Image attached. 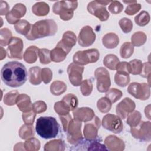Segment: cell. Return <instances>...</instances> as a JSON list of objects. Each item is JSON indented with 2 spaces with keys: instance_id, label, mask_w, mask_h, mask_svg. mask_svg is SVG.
Segmentation results:
<instances>
[{
  "instance_id": "26",
  "label": "cell",
  "mask_w": 151,
  "mask_h": 151,
  "mask_svg": "<svg viewBox=\"0 0 151 151\" xmlns=\"http://www.w3.org/2000/svg\"><path fill=\"white\" fill-rule=\"evenodd\" d=\"M32 11L37 16H45L50 12V6L45 2H38L32 6Z\"/></svg>"
},
{
  "instance_id": "20",
  "label": "cell",
  "mask_w": 151,
  "mask_h": 151,
  "mask_svg": "<svg viewBox=\"0 0 151 151\" xmlns=\"http://www.w3.org/2000/svg\"><path fill=\"white\" fill-rule=\"evenodd\" d=\"M104 143L107 149L110 151H122L125 148L124 142L114 135L107 136L104 139Z\"/></svg>"
},
{
  "instance_id": "27",
  "label": "cell",
  "mask_w": 151,
  "mask_h": 151,
  "mask_svg": "<svg viewBox=\"0 0 151 151\" xmlns=\"http://www.w3.org/2000/svg\"><path fill=\"white\" fill-rule=\"evenodd\" d=\"M41 69L40 67L35 66L29 69V81L32 85H39L42 81L41 76Z\"/></svg>"
},
{
  "instance_id": "21",
  "label": "cell",
  "mask_w": 151,
  "mask_h": 151,
  "mask_svg": "<svg viewBox=\"0 0 151 151\" xmlns=\"http://www.w3.org/2000/svg\"><path fill=\"white\" fill-rule=\"evenodd\" d=\"M16 104L20 111L23 113L32 110V103L30 97L26 94H19L17 99Z\"/></svg>"
},
{
  "instance_id": "31",
  "label": "cell",
  "mask_w": 151,
  "mask_h": 151,
  "mask_svg": "<svg viewBox=\"0 0 151 151\" xmlns=\"http://www.w3.org/2000/svg\"><path fill=\"white\" fill-rule=\"evenodd\" d=\"M18 134L21 139L24 140L32 137L35 134L34 127L30 124H23L19 130Z\"/></svg>"
},
{
  "instance_id": "36",
  "label": "cell",
  "mask_w": 151,
  "mask_h": 151,
  "mask_svg": "<svg viewBox=\"0 0 151 151\" xmlns=\"http://www.w3.org/2000/svg\"><path fill=\"white\" fill-rule=\"evenodd\" d=\"M134 52V46L130 42L123 43L120 49V55L123 58H129Z\"/></svg>"
},
{
  "instance_id": "29",
  "label": "cell",
  "mask_w": 151,
  "mask_h": 151,
  "mask_svg": "<svg viewBox=\"0 0 151 151\" xmlns=\"http://www.w3.org/2000/svg\"><path fill=\"white\" fill-rule=\"evenodd\" d=\"M67 90V85L62 81L56 80L50 86V92L54 96H60Z\"/></svg>"
},
{
  "instance_id": "40",
  "label": "cell",
  "mask_w": 151,
  "mask_h": 151,
  "mask_svg": "<svg viewBox=\"0 0 151 151\" xmlns=\"http://www.w3.org/2000/svg\"><path fill=\"white\" fill-rule=\"evenodd\" d=\"M12 32L8 28H4L0 30V44L6 46L9 44L12 39Z\"/></svg>"
},
{
  "instance_id": "33",
  "label": "cell",
  "mask_w": 151,
  "mask_h": 151,
  "mask_svg": "<svg viewBox=\"0 0 151 151\" xmlns=\"http://www.w3.org/2000/svg\"><path fill=\"white\" fill-rule=\"evenodd\" d=\"M147 40V36L142 31L134 32L131 37V43L133 46L140 47L145 44Z\"/></svg>"
},
{
  "instance_id": "43",
  "label": "cell",
  "mask_w": 151,
  "mask_h": 151,
  "mask_svg": "<svg viewBox=\"0 0 151 151\" xmlns=\"http://www.w3.org/2000/svg\"><path fill=\"white\" fill-rule=\"evenodd\" d=\"M17 90H13L7 93L4 97V103L7 106H14L16 104L17 99L19 95Z\"/></svg>"
},
{
  "instance_id": "47",
  "label": "cell",
  "mask_w": 151,
  "mask_h": 151,
  "mask_svg": "<svg viewBox=\"0 0 151 151\" xmlns=\"http://www.w3.org/2000/svg\"><path fill=\"white\" fill-rule=\"evenodd\" d=\"M40 61L42 64H48L51 63L50 51L47 48H40L38 51Z\"/></svg>"
},
{
  "instance_id": "53",
  "label": "cell",
  "mask_w": 151,
  "mask_h": 151,
  "mask_svg": "<svg viewBox=\"0 0 151 151\" xmlns=\"http://www.w3.org/2000/svg\"><path fill=\"white\" fill-rule=\"evenodd\" d=\"M140 75L144 78H147L148 81H149L150 77V63L149 61L143 63V68Z\"/></svg>"
},
{
  "instance_id": "28",
  "label": "cell",
  "mask_w": 151,
  "mask_h": 151,
  "mask_svg": "<svg viewBox=\"0 0 151 151\" xmlns=\"http://www.w3.org/2000/svg\"><path fill=\"white\" fill-rule=\"evenodd\" d=\"M31 26L32 25L28 21L21 19L14 25V28L18 33L26 37L29 33Z\"/></svg>"
},
{
  "instance_id": "17",
  "label": "cell",
  "mask_w": 151,
  "mask_h": 151,
  "mask_svg": "<svg viewBox=\"0 0 151 151\" xmlns=\"http://www.w3.org/2000/svg\"><path fill=\"white\" fill-rule=\"evenodd\" d=\"M27 11L25 5L21 3L16 4L6 15V19L10 24H15L21 18L23 17Z\"/></svg>"
},
{
  "instance_id": "22",
  "label": "cell",
  "mask_w": 151,
  "mask_h": 151,
  "mask_svg": "<svg viewBox=\"0 0 151 151\" xmlns=\"http://www.w3.org/2000/svg\"><path fill=\"white\" fill-rule=\"evenodd\" d=\"M102 44L106 48L113 49L119 45V38L115 33H107L102 38Z\"/></svg>"
},
{
  "instance_id": "41",
  "label": "cell",
  "mask_w": 151,
  "mask_h": 151,
  "mask_svg": "<svg viewBox=\"0 0 151 151\" xmlns=\"http://www.w3.org/2000/svg\"><path fill=\"white\" fill-rule=\"evenodd\" d=\"M129 64L130 74H132L133 75L140 74L143 68V63L141 60L133 59L129 63Z\"/></svg>"
},
{
  "instance_id": "2",
  "label": "cell",
  "mask_w": 151,
  "mask_h": 151,
  "mask_svg": "<svg viewBox=\"0 0 151 151\" xmlns=\"http://www.w3.org/2000/svg\"><path fill=\"white\" fill-rule=\"evenodd\" d=\"M57 31V25L51 19L38 21L31 26V28L25 37L30 41L46 37L53 36Z\"/></svg>"
},
{
  "instance_id": "35",
  "label": "cell",
  "mask_w": 151,
  "mask_h": 151,
  "mask_svg": "<svg viewBox=\"0 0 151 151\" xmlns=\"http://www.w3.org/2000/svg\"><path fill=\"white\" fill-rule=\"evenodd\" d=\"M111 102L106 97L100 98L97 102L98 110L102 113H108L111 109Z\"/></svg>"
},
{
  "instance_id": "44",
  "label": "cell",
  "mask_w": 151,
  "mask_h": 151,
  "mask_svg": "<svg viewBox=\"0 0 151 151\" xmlns=\"http://www.w3.org/2000/svg\"><path fill=\"white\" fill-rule=\"evenodd\" d=\"M80 91L83 96H88L93 91V83L90 79L83 80L80 84Z\"/></svg>"
},
{
  "instance_id": "45",
  "label": "cell",
  "mask_w": 151,
  "mask_h": 151,
  "mask_svg": "<svg viewBox=\"0 0 151 151\" xmlns=\"http://www.w3.org/2000/svg\"><path fill=\"white\" fill-rule=\"evenodd\" d=\"M54 109L55 111L59 116H64L68 114L70 111V109L62 100L55 103Z\"/></svg>"
},
{
  "instance_id": "50",
  "label": "cell",
  "mask_w": 151,
  "mask_h": 151,
  "mask_svg": "<svg viewBox=\"0 0 151 151\" xmlns=\"http://www.w3.org/2000/svg\"><path fill=\"white\" fill-rule=\"evenodd\" d=\"M141 9V4L136 2L129 4L124 10V12L129 15H133L137 13Z\"/></svg>"
},
{
  "instance_id": "34",
  "label": "cell",
  "mask_w": 151,
  "mask_h": 151,
  "mask_svg": "<svg viewBox=\"0 0 151 151\" xmlns=\"http://www.w3.org/2000/svg\"><path fill=\"white\" fill-rule=\"evenodd\" d=\"M62 101L70 109V111L74 110L78 105V98L73 94L69 93L66 94L63 97Z\"/></svg>"
},
{
  "instance_id": "55",
  "label": "cell",
  "mask_w": 151,
  "mask_h": 151,
  "mask_svg": "<svg viewBox=\"0 0 151 151\" xmlns=\"http://www.w3.org/2000/svg\"><path fill=\"white\" fill-rule=\"evenodd\" d=\"M116 70L118 72H123V73L130 74L129 63H127L125 61H123L120 63L119 62L117 65Z\"/></svg>"
},
{
  "instance_id": "6",
  "label": "cell",
  "mask_w": 151,
  "mask_h": 151,
  "mask_svg": "<svg viewBox=\"0 0 151 151\" xmlns=\"http://www.w3.org/2000/svg\"><path fill=\"white\" fill-rule=\"evenodd\" d=\"M130 133L134 138L140 141L149 142L151 140L150 122L140 121L136 126L131 127Z\"/></svg>"
},
{
  "instance_id": "48",
  "label": "cell",
  "mask_w": 151,
  "mask_h": 151,
  "mask_svg": "<svg viewBox=\"0 0 151 151\" xmlns=\"http://www.w3.org/2000/svg\"><path fill=\"white\" fill-rule=\"evenodd\" d=\"M108 9L113 14H118L123 11V5L118 1H113L110 3Z\"/></svg>"
},
{
  "instance_id": "7",
  "label": "cell",
  "mask_w": 151,
  "mask_h": 151,
  "mask_svg": "<svg viewBox=\"0 0 151 151\" xmlns=\"http://www.w3.org/2000/svg\"><path fill=\"white\" fill-rule=\"evenodd\" d=\"M127 92L137 99L146 100L150 96V85L146 83L133 82L128 86Z\"/></svg>"
},
{
  "instance_id": "3",
  "label": "cell",
  "mask_w": 151,
  "mask_h": 151,
  "mask_svg": "<svg viewBox=\"0 0 151 151\" xmlns=\"http://www.w3.org/2000/svg\"><path fill=\"white\" fill-rule=\"evenodd\" d=\"M60 125L55 118L41 116L37 120L35 131L42 138L49 139L55 137L59 132Z\"/></svg>"
},
{
  "instance_id": "58",
  "label": "cell",
  "mask_w": 151,
  "mask_h": 151,
  "mask_svg": "<svg viewBox=\"0 0 151 151\" xmlns=\"http://www.w3.org/2000/svg\"><path fill=\"white\" fill-rule=\"evenodd\" d=\"M150 104L148 105L147 107H145V116L148 118V119L150 120Z\"/></svg>"
},
{
  "instance_id": "16",
  "label": "cell",
  "mask_w": 151,
  "mask_h": 151,
  "mask_svg": "<svg viewBox=\"0 0 151 151\" xmlns=\"http://www.w3.org/2000/svg\"><path fill=\"white\" fill-rule=\"evenodd\" d=\"M135 107V103L130 98L125 97L116 106V112L121 119H125L130 113L134 110Z\"/></svg>"
},
{
  "instance_id": "52",
  "label": "cell",
  "mask_w": 151,
  "mask_h": 151,
  "mask_svg": "<svg viewBox=\"0 0 151 151\" xmlns=\"http://www.w3.org/2000/svg\"><path fill=\"white\" fill-rule=\"evenodd\" d=\"M36 117V113L32 110H31L28 112L23 113L22 115V120L27 124L32 125L34 124L35 118Z\"/></svg>"
},
{
  "instance_id": "10",
  "label": "cell",
  "mask_w": 151,
  "mask_h": 151,
  "mask_svg": "<svg viewBox=\"0 0 151 151\" xmlns=\"http://www.w3.org/2000/svg\"><path fill=\"white\" fill-rule=\"evenodd\" d=\"M82 123L78 120L71 119L70 122L67 130L66 132L67 135V140L71 145H76L83 139L81 133Z\"/></svg>"
},
{
  "instance_id": "1",
  "label": "cell",
  "mask_w": 151,
  "mask_h": 151,
  "mask_svg": "<svg viewBox=\"0 0 151 151\" xmlns=\"http://www.w3.org/2000/svg\"><path fill=\"white\" fill-rule=\"evenodd\" d=\"M27 70L24 64L17 61H9L5 64L1 71L2 81L11 87H19L27 80Z\"/></svg>"
},
{
  "instance_id": "56",
  "label": "cell",
  "mask_w": 151,
  "mask_h": 151,
  "mask_svg": "<svg viewBox=\"0 0 151 151\" xmlns=\"http://www.w3.org/2000/svg\"><path fill=\"white\" fill-rule=\"evenodd\" d=\"M9 6L6 1H0V14L1 15H6L9 11Z\"/></svg>"
},
{
  "instance_id": "51",
  "label": "cell",
  "mask_w": 151,
  "mask_h": 151,
  "mask_svg": "<svg viewBox=\"0 0 151 151\" xmlns=\"http://www.w3.org/2000/svg\"><path fill=\"white\" fill-rule=\"evenodd\" d=\"M42 81L45 84H48L52 78V72L49 68H43L41 71Z\"/></svg>"
},
{
  "instance_id": "32",
  "label": "cell",
  "mask_w": 151,
  "mask_h": 151,
  "mask_svg": "<svg viewBox=\"0 0 151 151\" xmlns=\"http://www.w3.org/2000/svg\"><path fill=\"white\" fill-rule=\"evenodd\" d=\"M130 78L129 74L123 72L117 71L114 76L115 83L121 87H124L130 83Z\"/></svg>"
},
{
  "instance_id": "23",
  "label": "cell",
  "mask_w": 151,
  "mask_h": 151,
  "mask_svg": "<svg viewBox=\"0 0 151 151\" xmlns=\"http://www.w3.org/2000/svg\"><path fill=\"white\" fill-rule=\"evenodd\" d=\"M68 54L64 48L57 44L55 47L50 51L51 61L54 63L62 62L66 58Z\"/></svg>"
},
{
  "instance_id": "14",
  "label": "cell",
  "mask_w": 151,
  "mask_h": 151,
  "mask_svg": "<svg viewBox=\"0 0 151 151\" xmlns=\"http://www.w3.org/2000/svg\"><path fill=\"white\" fill-rule=\"evenodd\" d=\"M87 9L90 14L97 17L101 21H107L110 17V14L105 6L99 4L97 1H93L89 2L87 5Z\"/></svg>"
},
{
  "instance_id": "15",
  "label": "cell",
  "mask_w": 151,
  "mask_h": 151,
  "mask_svg": "<svg viewBox=\"0 0 151 151\" xmlns=\"http://www.w3.org/2000/svg\"><path fill=\"white\" fill-rule=\"evenodd\" d=\"M101 122L97 116H94L90 122L86 123L83 129L85 139L88 140L96 139L98 137V130L100 129Z\"/></svg>"
},
{
  "instance_id": "42",
  "label": "cell",
  "mask_w": 151,
  "mask_h": 151,
  "mask_svg": "<svg viewBox=\"0 0 151 151\" xmlns=\"http://www.w3.org/2000/svg\"><path fill=\"white\" fill-rule=\"evenodd\" d=\"M122 95L123 94L122 91L115 88H112L109 89L106 93L105 97H107L111 102V103H114L119 100L122 97Z\"/></svg>"
},
{
  "instance_id": "49",
  "label": "cell",
  "mask_w": 151,
  "mask_h": 151,
  "mask_svg": "<svg viewBox=\"0 0 151 151\" xmlns=\"http://www.w3.org/2000/svg\"><path fill=\"white\" fill-rule=\"evenodd\" d=\"M47 106L46 103L41 100H38L32 104V110L36 114H40L46 111Z\"/></svg>"
},
{
  "instance_id": "25",
  "label": "cell",
  "mask_w": 151,
  "mask_h": 151,
  "mask_svg": "<svg viewBox=\"0 0 151 151\" xmlns=\"http://www.w3.org/2000/svg\"><path fill=\"white\" fill-rule=\"evenodd\" d=\"M65 143L61 139H55L46 143L44 147L45 151H64L65 149Z\"/></svg>"
},
{
  "instance_id": "39",
  "label": "cell",
  "mask_w": 151,
  "mask_h": 151,
  "mask_svg": "<svg viewBox=\"0 0 151 151\" xmlns=\"http://www.w3.org/2000/svg\"><path fill=\"white\" fill-rule=\"evenodd\" d=\"M41 144L40 141L32 137L27 139L24 143V148L28 151H37L40 149Z\"/></svg>"
},
{
  "instance_id": "24",
  "label": "cell",
  "mask_w": 151,
  "mask_h": 151,
  "mask_svg": "<svg viewBox=\"0 0 151 151\" xmlns=\"http://www.w3.org/2000/svg\"><path fill=\"white\" fill-rule=\"evenodd\" d=\"M38 51L39 48L34 45H31L27 48L23 55L24 61L28 64L34 63L37 60Z\"/></svg>"
},
{
  "instance_id": "38",
  "label": "cell",
  "mask_w": 151,
  "mask_h": 151,
  "mask_svg": "<svg viewBox=\"0 0 151 151\" xmlns=\"http://www.w3.org/2000/svg\"><path fill=\"white\" fill-rule=\"evenodd\" d=\"M141 118V113L139 111L134 110L127 116L126 123L130 127H134L140 122Z\"/></svg>"
},
{
  "instance_id": "57",
  "label": "cell",
  "mask_w": 151,
  "mask_h": 151,
  "mask_svg": "<svg viewBox=\"0 0 151 151\" xmlns=\"http://www.w3.org/2000/svg\"><path fill=\"white\" fill-rule=\"evenodd\" d=\"M7 52H6V50L4 49V48L1 46V57H0V60H2L4 58L6 57Z\"/></svg>"
},
{
  "instance_id": "37",
  "label": "cell",
  "mask_w": 151,
  "mask_h": 151,
  "mask_svg": "<svg viewBox=\"0 0 151 151\" xmlns=\"http://www.w3.org/2000/svg\"><path fill=\"white\" fill-rule=\"evenodd\" d=\"M150 15L146 11H142L134 17V21L140 27H144L148 24L150 21Z\"/></svg>"
},
{
  "instance_id": "8",
  "label": "cell",
  "mask_w": 151,
  "mask_h": 151,
  "mask_svg": "<svg viewBox=\"0 0 151 151\" xmlns=\"http://www.w3.org/2000/svg\"><path fill=\"white\" fill-rule=\"evenodd\" d=\"M103 127L115 134H119L123 130V124L122 119L117 116L113 114H107L102 119Z\"/></svg>"
},
{
  "instance_id": "54",
  "label": "cell",
  "mask_w": 151,
  "mask_h": 151,
  "mask_svg": "<svg viewBox=\"0 0 151 151\" xmlns=\"http://www.w3.org/2000/svg\"><path fill=\"white\" fill-rule=\"evenodd\" d=\"M60 116V119L62 123L63 130L66 133L68 124L71 121V120L72 119V117L70 114L64 115V116Z\"/></svg>"
},
{
  "instance_id": "30",
  "label": "cell",
  "mask_w": 151,
  "mask_h": 151,
  "mask_svg": "<svg viewBox=\"0 0 151 151\" xmlns=\"http://www.w3.org/2000/svg\"><path fill=\"white\" fill-rule=\"evenodd\" d=\"M119 62L120 61L118 57L112 54L106 55L103 59L104 65L111 70H116Z\"/></svg>"
},
{
  "instance_id": "18",
  "label": "cell",
  "mask_w": 151,
  "mask_h": 151,
  "mask_svg": "<svg viewBox=\"0 0 151 151\" xmlns=\"http://www.w3.org/2000/svg\"><path fill=\"white\" fill-rule=\"evenodd\" d=\"M74 119L81 122L91 121L95 116L93 110L90 107L76 108L73 112Z\"/></svg>"
},
{
  "instance_id": "46",
  "label": "cell",
  "mask_w": 151,
  "mask_h": 151,
  "mask_svg": "<svg viewBox=\"0 0 151 151\" xmlns=\"http://www.w3.org/2000/svg\"><path fill=\"white\" fill-rule=\"evenodd\" d=\"M119 24L122 31L124 33H129L133 29V22L129 18L126 17L122 18L119 20Z\"/></svg>"
},
{
  "instance_id": "59",
  "label": "cell",
  "mask_w": 151,
  "mask_h": 151,
  "mask_svg": "<svg viewBox=\"0 0 151 151\" xmlns=\"http://www.w3.org/2000/svg\"><path fill=\"white\" fill-rule=\"evenodd\" d=\"M98 2L103 6H106L111 2L110 1H97Z\"/></svg>"
},
{
  "instance_id": "4",
  "label": "cell",
  "mask_w": 151,
  "mask_h": 151,
  "mask_svg": "<svg viewBox=\"0 0 151 151\" xmlns=\"http://www.w3.org/2000/svg\"><path fill=\"white\" fill-rule=\"evenodd\" d=\"M78 6L77 1H60L55 2L52 6V11L58 15L63 21L71 19L74 15V11Z\"/></svg>"
},
{
  "instance_id": "5",
  "label": "cell",
  "mask_w": 151,
  "mask_h": 151,
  "mask_svg": "<svg viewBox=\"0 0 151 151\" xmlns=\"http://www.w3.org/2000/svg\"><path fill=\"white\" fill-rule=\"evenodd\" d=\"M100 57V52L97 49L91 48L84 51H78L73 55V63L85 65L90 63H96Z\"/></svg>"
},
{
  "instance_id": "19",
  "label": "cell",
  "mask_w": 151,
  "mask_h": 151,
  "mask_svg": "<svg viewBox=\"0 0 151 151\" xmlns=\"http://www.w3.org/2000/svg\"><path fill=\"white\" fill-rule=\"evenodd\" d=\"M77 37L74 32L65 31L62 37V39L57 43V45L64 48L68 53L71 50L73 47L76 44Z\"/></svg>"
},
{
  "instance_id": "13",
  "label": "cell",
  "mask_w": 151,
  "mask_h": 151,
  "mask_svg": "<svg viewBox=\"0 0 151 151\" xmlns=\"http://www.w3.org/2000/svg\"><path fill=\"white\" fill-rule=\"evenodd\" d=\"M84 66L76 64L74 63L70 64L67 67V73L71 84L74 86H79L82 81Z\"/></svg>"
},
{
  "instance_id": "9",
  "label": "cell",
  "mask_w": 151,
  "mask_h": 151,
  "mask_svg": "<svg viewBox=\"0 0 151 151\" xmlns=\"http://www.w3.org/2000/svg\"><path fill=\"white\" fill-rule=\"evenodd\" d=\"M94 76L97 80V90L100 93L107 92L111 86L109 71L104 67H99L94 71Z\"/></svg>"
},
{
  "instance_id": "12",
  "label": "cell",
  "mask_w": 151,
  "mask_h": 151,
  "mask_svg": "<svg viewBox=\"0 0 151 151\" xmlns=\"http://www.w3.org/2000/svg\"><path fill=\"white\" fill-rule=\"evenodd\" d=\"M96 38V35L93 28L88 25H86L80 30L77 37V41L80 46L87 47L91 46L94 42Z\"/></svg>"
},
{
  "instance_id": "11",
  "label": "cell",
  "mask_w": 151,
  "mask_h": 151,
  "mask_svg": "<svg viewBox=\"0 0 151 151\" xmlns=\"http://www.w3.org/2000/svg\"><path fill=\"white\" fill-rule=\"evenodd\" d=\"M24 44L22 40L18 37H14L8 45L7 55L9 58L21 60L23 57Z\"/></svg>"
}]
</instances>
